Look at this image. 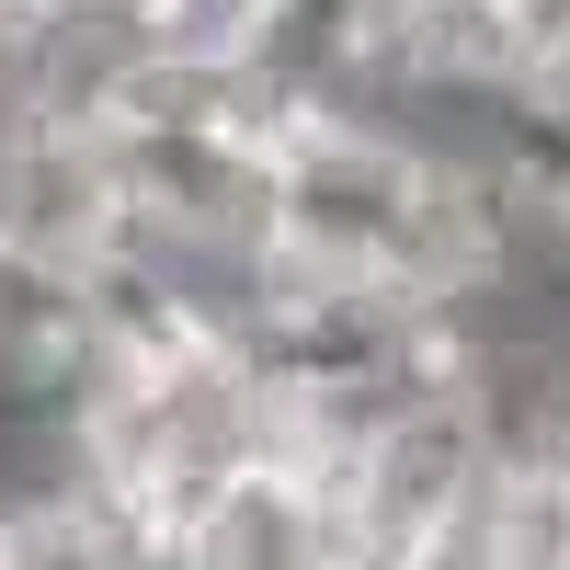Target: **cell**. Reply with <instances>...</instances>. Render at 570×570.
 I'll return each instance as SVG.
<instances>
[{
	"mask_svg": "<svg viewBox=\"0 0 570 570\" xmlns=\"http://www.w3.org/2000/svg\"><path fill=\"white\" fill-rule=\"evenodd\" d=\"M160 570H343V537L297 468H240L171 513Z\"/></svg>",
	"mask_w": 570,
	"mask_h": 570,
	"instance_id": "7a4b0ae2",
	"label": "cell"
},
{
	"mask_svg": "<svg viewBox=\"0 0 570 570\" xmlns=\"http://www.w3.org/2000/svg\"><path fill=\"white\" fill-rule=\"evenodd\" d=\"M137 206V160L126 126L104 115H0V252L12 263H58V274H104Z\"/></svg>",
	"mask_w": 570,
	"mask_h": 570,
	"instance_id": "6da1fadb",
	"label": "cell"
},
{
	"mask_svg": "<svg viewBox=\"0 0 570 570\" xmlns=\"http://www.w3.org/2000/svg\"><path fill=\"white\" fill-rule=\"evenodd\" d=\"M240 12H252V23H274V12H297V0H240Z\"/></svg>",
	"mask_w": 570,
	"mask_h": 570,
	"instance_id": "277c9868",
	"label": "cell"
},
{
	"mask_svg": "<svg viewBox=\"0 0 570 570\" xmlns=\"http://www.w3.org/2000/svg\"><path fill=\"white\" fill-rule=\"evenodd\" d=\"M0 570H160V537L69 480H0Z\"/></svg>",
	"mask_w": 570,
	"mask_h": 570,
	"instance_id": "3957f363",
	"label": "cell"
}]
</instances>
